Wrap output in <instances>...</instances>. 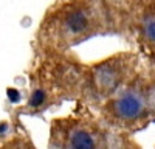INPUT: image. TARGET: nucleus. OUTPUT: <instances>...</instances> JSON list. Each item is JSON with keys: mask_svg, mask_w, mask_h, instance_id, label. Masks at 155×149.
<instances>
[{"mask_svg": "<svg viewBox=\"0 0 155 149\" xmlns=\"http://www.w3.org/2000/svg\"><path fill=\"white\" fill-rule=\"evenodd\" d=\"M116 138L107 123L92 107L74 103L71 112L48 124V149H112Z\"/></svg>", "mask_w": 155, "mask_h": 149, "instance_id": "20e7f679", "label": "nucleus"}, {"mask_svg": "<svg viewBox=\"0 0 155 149\" xmlns=\"http://www.w3.org/2000/svg\"><path fill=\"white\" fill-rule=\"evenodd\" d=\"M152 76L153 70L144 64L121 90L96 109L113 132L134 135L155 121L150 110Z\"/></svg>", "mask_w": 155, "mask_h": 149, "instance_id": "7ed1b4c3", "label": "nucleus"}, {"mask_svg": "<svg viewBox=\"0 0 155 149\" xmlns=\"http://www.w3.org/2000/svg\"><path fill=\"white\" fill-rule=\"evenodd\" d=\"M112 149H141V146L137 143L134 135L127 134H116V138Z\"/></svg>", "mask_w": 155, "mask_h": 149, "instance_id": "6e6552de", "label": "nucleus"}, {"mask_svg": "<svg viewBox=\"0 0 155 149\" xmlns=\"http://www.w3.org/2000/svg\"><path fill=\"white\" fill-rule=\"evenodd\" d=\"M115 36L132 45L143 62L155 70V0H110Z\"/></svg>", "mask_w": 155, "mask_h": 149, "instance_id": "423d86ee", "label": "nucleus"}, {"mask_svg": "<svg viewBox=\"0 0 155 149\" xmlns=\"http://www.w3.org/2000/svg\"><path fill=\"white\" fill-rule=\"evenodd\" d=\"M144 65L135 50H123L92 62H85L81 101L99 109L109 98L130 81Z\"/></svg>", "mask_w": 155, "mask_h": 149, "instance_id": "39448f33", "label": "nucleus"}, {"mask_svg": "<svg viewBox=\"0 0 155 149\" xmlns=\"http://www.w3.org/2000/svg\"><path fill=\"white\" fill-rule=\"evenodd\" d=\"M0 149H37L20 117L12 120L9 131L0 135Z\"/></svg>", "mask_w": 155, "mask_h": 149, "instance_id": "0eeeda50", "label": "nucleus"}, {"mask_svg": "<svg viewBox=\"0 0 155 149\" xmlns=\"http://www.w3.org/2000/svg\"><path fill=\"white\" fill-rule=\"evenodd\" d=\"M85 62L73 51L33 53L27 71L28 92L16 117H41L64 103H79Z\"/></svg>", "mask_w": 155, "mask_h": 149, "instance_id": "f03ea898", "label": "nucleus"}, {"mask_svg": "<svg viewBox=\"0 0 155 149\" xmlns=\"http://www.w3.org/2000/svg\"><path fill=\"white\" fill-rule=\"evenodd\" d=\"M115 36L110 0H54L33 36V53H68L90 39Z\"/></svg>", "mask_w": 155, "mask_h": 149, "instance_id": "f257e3e1", "label": "nucleus"}, {"mask_svg": "<svg viewBox=\"0 0 155 149\" xmlns=\"http://www.w3.org/2000/svg\"><path fill=\"white\" fill-rule=\"evenodd\" d=\"M153 70V68H152ZM150 110L155 120V70H153V76H152V87H150Z\"/></svg>", "mask_w": 155, "mask_h": 149, "instance_id": "1a4fd4ad", "label": "nucleus"}]
</instances>
